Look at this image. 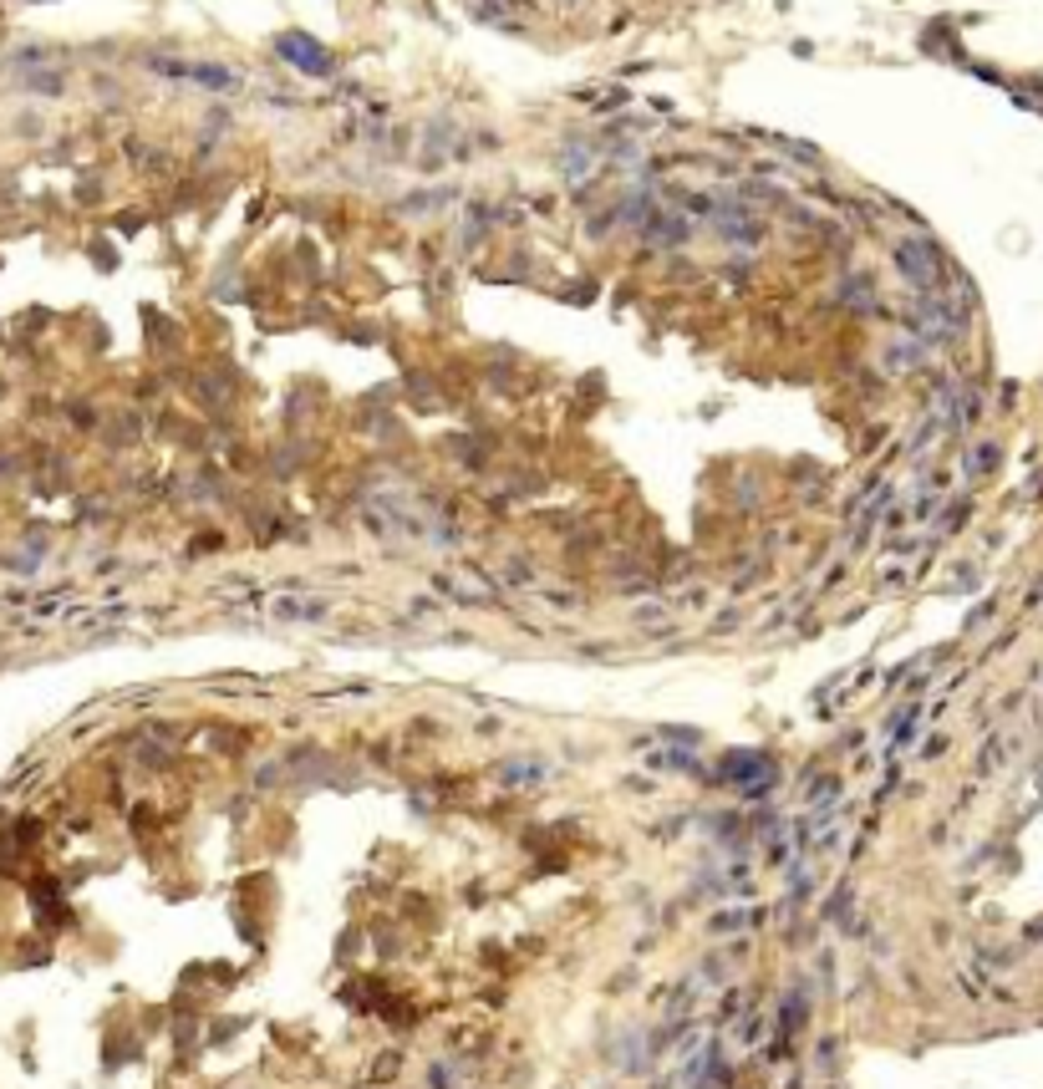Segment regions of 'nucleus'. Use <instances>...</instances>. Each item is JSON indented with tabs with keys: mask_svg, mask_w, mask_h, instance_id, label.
<instances>
[{
	"mask_svg": "<svg viewBox=\"0 0 1043 1089\" xmlns=\"http://www.w3.org/2000/svg\"><path fill=\"white\" fill-rule=\"evenodd\" d=\"M890 260H896V270H901L906 280L916 285V291H937L942 270H952V265L942 260L937 239H896V249H890Z\"/></svg>",
	"mask_w": 1043,
	"mask_h": 1089,
	"instance_id": "nucleus-1",
	"label": "nucleus"
},
{
	"mask_svg": "<svg viewBox=\"0 0 1043 1089\" xmlns=\"http://www.w3.org/2000/svg\"><path fill=\"white\" fill-rule=\"evenodd\" d=\"M275 51H280L285 61H296L300 71H316V77H321L326 67H332V61H326V51H321L316 41H311V36H300V31H285L280 41H275Z\"/></svg>",
	"mask_w": 1043,
	"mask_h": 1089,
	"instance_id": "nucleus-2",
	"label": "nucleus"
},
{
	"mask_svg": "<svg viewBox=\"0 0 1043 1089\" xmlns=\"http://www.w3.org/2000/svg\"><path fill=\"white\" fill-rule=\"evenodd\" d=\"M718 229H723V239H733V245H759L764 239V219H753L743 204L718 209Z\"/></svg>",
	"mask_w": 1043,
	"mask_h": 1089,
	"instance_id": "nucleus-3",
	"label": "nucleus"
},
{
	"mask_svg": "<svg viewBox=\"0 0 1043 1089\" xmlns=\"http://www.w3.org/2000/svg\"><path fill=\"white\" fill-rule=\"evenodd\" d=\"M158 71H174V77H189V82L209 87V92H235V87H239V77H235V71H229V67H209V61H204V67H174V61H163Z\"/></svg>",
	"mask_w": 1043,
	"mask_h": 1089,
	"instance_id": "nucleus-4",
	"label": "nucleus"
},
{
	"mask_svg": "<svg viewBox=\"0 0 1043 1089\" xmlns=\"http://www.w3.org/2000/svg\"><path fill=\"white\" fill-rule=\"evenodd\" d=\"M997 459H1003V453H997V443H977V449L967 453V474H993Z\"/></svg>",
	"mask_w": 1043,
	"mask_h": 1089,
	"instance_id": "nucleus-5",
	"label": "nucleus"
},
{
	"mask_svg": "<svg viewBox=\"0 0 1043 1089\" xmlns=\"http://www.w3.org/2000/svg\"><path fill=\"white\" fill-rule=\"evenodd\" d=\"M916 356H922V352H916V346H896V352H886V362H890V367H896V372H906V367H911V362H916Z\"/></svg>",
	"mask_w": 1043,
	"mask_h": 1089,
	"instance_id": "nucleus-6",
	"label": "nucleus"
},
{
	"mask_svg": "<svg viewBox=\"0 0 1043 1089\" xmlns=\"http://www.w3.org/2000/svg\"><path fill=\"white\" fill-rule=\"evenodd\" d=\"M942 748H947V738L937 734V738H926V744H922V754H926V758H942Z\"/></svg>",
	"mask_w": 1043,
	"mask_h": 1089,
	"instance_id": "nucleus-7",
	"label": "nucleus"
}]
</instances>
